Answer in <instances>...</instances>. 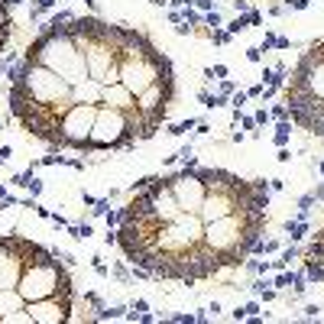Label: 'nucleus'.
<instances>
[{"mask_svg": "<svg viewBox=\"0 0 324 324\" xmlns=\"http://www.w3.org/2000/svg\"><path fill=\"white\" fill-rule=\"evenodd\" d=\"M262 227H266V208L237 211V214L208 221L204 224V243L214 253H221V259L227 266H243V259L253 253Z\"/></svg>", "mask_w": 324, "mask_h": 324, "instance_id": "obj_1", "label": "nucleus"}, {"mask_svg": "<svg viewBox=\"0 0 324 324\" xmlns=\"http://www.w3.org/2000/svg\"><path fill=\"white\" fill-rule=\"evenodd\" d=\"M71 39L78 42V49L85 52L88 62V75L97 78L104 85L110 68H117V59H120V49H124V36L127 26L117 23H104L100 16H75L68 23Z\"/></svg>", "mask_w": 324, "mask_h": 324, "instance_id": "obj_2", "label": "nucleus"}, {"mask_svg": "<svg viewBox=\"0 0 324 324\" xmlns=\"http://www.w3.org/2000/svg\"><path fill=\"white\" fill-rule=\"evenodd\" d=\"M23 59H32V62L46 65V68H52L59 78H65L71 88L81 85L88 75V62H85V52L78 49V42L71 39L68 26H42L39 30V36L32 39L30 46H26Z\"/></svg>", "mask_w": 324, "mask_h": 324, "instance_id": "obj_3", "label": "nucleus"}, {"mask_svg": "<svg viewBox=\"0 0 324 324\" xmlns=\"http://www.w3.org/2000/svg\"><path fill=\"white\" fill-rule=\"evenodd\" d=\"M143 133V117L139 110H117L107 104H97L88 139V153H104V149H127L133 146Z\"/></svg>", "mask_w": 324, "mask_h": 324, "instance_id": "obj_4", "label": "nucleus"}, {"mask_svg": "<svg viewBox=\"0 0 324 324\" xmlns=\"http://www.w3.org/2000/svg\"><path fill=\"white\" fill-rule=\"evenodd\" d=\"M20 295L26 301H36V298H49V295H62V292H75L71 286V276H68V266L59 253H49L46 259H36L30 262L20 276Z\"/></svg>", "mask_w": 324, "mask_h": 324, "instance_id": "obj_5", "label": "nucleus"}, {"mask_svg": "<svg viewBox=\"0 0 324 324\" xmlns=\"http://www.w3.org/2000/svg\"><path fill=\"white\" fill-rule=\"evenodd\" d=\"M10 85L20 88L26 97L42 100V104H55V100L71 97V85H68V81L59 78L52 68H46V65L32 62V59H23V62L10 71Z\"/></svg>", "mask_w": 324, "mask_h": 324, "instance_id": "obj_6", "label": "nucleus"}, {"mask_svg": "<svg viewBox=\"0 0 324 324\" xmlns=\"http://www.w3.org/2000/svg\"><path fill=\"white\" fill-rule=\"evenodd\" d=\"M49 253L52 250L39 247L20 233H7V237L0 233V289H16L26 266L36 259H46Z\"/></svg>", "mask_w": 324, "mask_h": 324, "instance_id": "obj_7", "label": "nucleus"}, {"mask_svg": "<svg viewBox=\"0 0 324 324\" xmlns=\"http://www.w3.org/2000/svg\"><path fill=\"white\" fill-rule=\"evenodd\" d=\"M172 97H175V71H172V75H162L159 81H153L143 94H136V110H139V117H143V133H139V139H153L156 133H159V127L165 124Z\"/></svg>", "mask_w": 324, "mask_h": 324, "instance_id": "obj_8", "label": "nucleus"}, {"mask_svg": "<svg viewBox=\"0 0 324 324\" xmlns=\"http://www.w3.org/2000/svg\"><path fill=\"white\" fill-rule=\"evenodd\" d=\"M165 182H169L172 194H175L178 208L188 211V214H198L201 204H204V194H208V182H204V175H201V165H198V162L188 156V159H185V169L165 175Z\"/></svg>", "mask_w": 324, "mask_h": 324, "instance_id": "obj_9", "label": "nucleus"}, {"mask_svg": "<svg viewBox=\"0 0 324 324\" xmlns=\"http://www.w3.org/2000/svg\"><path fill=\"white\" fill-rule=\"evenodd\" d=\"M94 114H97V104H71V107L65 110V117L59 120V149L88 153Z\"/></svg>", "mask_w": 324, "mask_h": 324, "instance_id": "obj_10", "label": "nucleus"}, {"mask_svg": "<svg viewBox=\"0 0 324 324\" xmlns=\"http://www.w3.org/2000/svg\"><path fill=\"white\" fill-rule=\"evenodd\" d=\"M26 311H30L32 324H65V321H71V311H75V292L26 301Z\"/></svg>", "mask_w": 324, "mask_h": 324, "instance_id": "obj_11", "label": "nucleus"}, {"mask_svg": "<svg viewBox=\"0 0 324 324\" xmlns=\"http://www.w3.org/2000/svg\"><path fill=\"white\" fill-rule=\"evenodd\" d=\"M100 104H107V107H117V110H136V94L124 85V81H117V85H104V94H100Z\"/></svg>", "mask_w": 324, "mask_h": 324, "instance_id": "obj_12", "label": "nucleus"}, {"mask_svg": "<svg viewBox=\"0 0 324 324\" xmlns=\"http://www.w3.org/2000/svg\"><path fill=\"white\" fill-rule=\"evenodd\" d=\"M100 94H104V85L97 78H85L81 85L71 88V100L75 104H100Z\"/></svg>", "mask_w": 324, "mask_h": 324, "instance_id": "obj_13", "label": "nucleus"}, {"mask_svg": "<svg viewBox=\"0 0 324 324\" xmlns=\"http://www.w3.org/2000/svg\"><path fill=\"white\" fill-rule=\"evenodd\" d=\"M26 308V298L20 295V289H0V321L10 315V311Z\"/></svg>", "mask_w": 324, "mask_h": 324, "instance_id": "obj_14", "label": "nucleus"}, {"mask_svg": "<svg viewBox=\"0 0 324 324\" xmlns=\"http://www.w3.org/2000/svg\"><path fill=\"white\" fill-rule=\"evenodd\" d=\"M289 133H292V124H289V120H279V127H276V136H272V139H276V146H279V149H282V146L289 143Z\"/></svg>", "mask_w": 324, "mask_h": 324, "instance_id": "obj_15", "label": "nucleus"}, {"mask_svg": "<svg viewBox=\"0 0 324 324\" xmlns=\"http://www.w3.org/2000/svg\"><path fill=\"white\" fill-rule=\"evenodd\" d=\"M0 324H32V318H30V311H26V308H20V311H10Z\"/></svg>", "mask_w": 324, "mask_h": 324, "instance_id": "obj_16", "label": "nucleus"}, {"mask_svg": "<svg viewBox=\"0 0 324 324\" xmlns=\"http://www.w3.org/2000/svg\"><path fill=\"white\" fill-rule=\"evenodd\" d=\"M243 30H250V20H247V13H237V20H230V23H227V32H230V36H237V32H243Z\"/></svg>", "mask_w": 324, "mask_h": 324, "instance_id": "obj_17", "label": "nucleus"}, {"mask_svg": "<svg viewBox=\"0 0 324 324\" xmlns=\"http://www.w3.org/2000/svg\"><path fill=\"white\" fill-rule=\"evenodd\" d=\"M286 230L292 233V240H301L305 233H308V224H305V221H295V224L289 221V224H286Z\"/></svg>", "mask_w": 324, "mask_h": 324, "instance_id": "obj_18", "label": "nucleus"}, {"mask_svg": "<svg viewBox=\"0 0 324 324\" xmlns=\"http://www.w3.org/2000/svg\"><path fill=\"white\" fill-rule=\"evenodd\" d=\"M71 20H75V13H71V10H59V13L49 20V26H68Z\"/></svg>", "mask_w": 324, "mask_h": 324, "instance_id": "obj_19", "label": "nucleus"}, {"mask_svg": "<svg viewBox=\"0 0 324 324\" xmlns=\"http://www.w3.org/2000/svg\"><path fill=\"white\" fill-rule=\"evenodd\" d=\"M204 23H208V26H214V30H221V26H224V16L217 13V7H214L211 13H204Z\"/></svg>", "mask_w": 324, "mask_h": 324, "instance_id": "obj_20", "label": "nucleus"}, {"mask_svg": "<svg viewBox=\"0 0 324 324\" xmlns=\"http://www.w3.org/2000/svg\"><path fill=\"white\" fill-rule=\"evenodd\" d=\"M211 42L224 46V42H230V32H227V30H211Z\"/></svg>", "mask_w": 324, "mask_h": 324, "instance_id": "obj_21", "label": "nucleus"}, {"mask_svg": "<svg viewBox=\"0 0 324 324\" xmlns=\"http://www.w3.org/2000/svg\"><path fill=\"white\" fill-rule=\"evenodd\" d=\"M230 104H233V110H240L243 104H247V91H233L230 94Z\"/></svg>", "mask_w": 324, "mask_h": 324, "instance_id": "obj_22", "label": "nucleus"}, {"mask_svg": "<svg viewBox=\"0 0 324 324\" xmlns=\"http://www.w3.org/2000/svg\"><path fill=\"white\" fill-rule=\"evenodd\" d=\"M269 117H276V120H289V107H286V104H276V107L269 110Z\"/></svg>", "mask_w": 324, "mask_h": 324, "instance_id": "obj_23", "label": "nucleus"}, {"mask_svg": "<svg viewBox=\"0 0 324 324\" xmlns=\"http://www.w3.org/2000/svg\"><path fill=\"white\" fill-rule=\"evenodd\" d=\"M217 88H221V94H224V97H230V94L237 91V85H233V81H227V78H221V85H217Z\"/></svg>", "mask_w": 324, "mask_h": 324, "instance_id": "obj_24", "label": "nucleus"}, {"mask_svg": "<svg viewBox=\"0 0 324 324\" xmlns=\"http://www.w3.org/2000/svg\"><path fill=\"white\" fill-rule=\"evenodd\" d=\"M204 75L208 78H227V65H214V68H208Z\"/></svg>", "mask_w": 324, "mask_h": 324, "instance_id": "obj_25", "label": "nucleus"}, {"mask_svg": "<svg viewBox=\"0 0 324 324\" xmlns=\"http://www.w3.org/2000/svg\"><path fill=\"white\" fill-rule=\"evenodd\" d=\"M192 127H194V120H182V124H175V127H172V130H169V133H175V136H178V133H185V130H192Z\"/></svg>", "mask_w": 324, "mask_h": 324, "instance_id": "obj_26", "label": "nucleus"}, {"mask_svg": "<svg viewBox=\"0 0 324 324\" xmlns=\"http://www.w3.org/2000/svg\"><path fill=\"white\" fill-rule=\"evenodd\" d=\"M124 305H114V308H104V318H120V315H124Z\"/></svg>", "mask_w": 324, "mask_h": 324, "instance_id": "obj_27", "label": "nucleus"}, {"mask_svg": "<svg viewBox=\"0 0 324 324\" xmlns=\"http://www.w3.org/2000/svg\"><path fill=\"white\" fill-rule=\"evenodd\" d=\"M240 311H243V318H253L256 311H259V305H256V301H250V305H243Z\"/></svg>", "mask_w": 324, "mask_h": 324, "instance_id": "obj_28", "label": "nucleus"}, {"mask_svg": "<svg viewBox=\"0 0 324 324\" xmlns=\"http://www.w3.org/2000/svg\"><path fill=\"white\" fill-rule=\"evenodd\" d=\"M276 286L279 289H286V286H292V272H282V276L276 279Z\"/></svg>", "mask_w": 324, "mask_h": 324, "instance_id": "obj_29", "label": "nucleus"}, {"mask_svg": "<svg viewBox=\"0 0 324 324\" xmlns=\"http://www.w3.org/2000/svg\"><path fill=\"white\" fill-rule=\"evenodd\" d=\"M233 10L237 13H250V0H233Z\"/></svg>", "mask_w": 324, "mask_h": 324, "instance_id": "obj_30", "label": "nucleus"}, {"mask_svg": "<svg viewBox=\"0 0 324 324\" xmlns=\"http://www.w3.org/2000/svg\"><path fill=\"white\" fill-rule=\"evenodd\" d=\"M247 20H250V26H259V23H262V16L256 13V10H250V13H247Z\"/></svg>", "mask_w": 324, "mask_h": 324, "instance_id": "obj_31", "label": "nucleus"}, {"mask_svg": "<svg viewBox=\"0 0 324 324\" xmlns=\"http://www.w3.org/2000/svg\"><path fill=\"white\" fill-rule=\"evenodd\" d=\"M253 120H256V124H266V120H269V110H256Z\"/></svg>", "mask_w": 324, "mask_h": 324, "instance_id": "obj_32", "label": "nucleus"}, {"mask_svg": "<svg viewBox=\"0 0 324 324\" xmlns=\"http://www.w3.org/2000/svg\"><path fill=\"white\" fill-rule=\"evenodd\" d=\"M247 97H262V85H253V88L247 91Z\"/></svg>", "mask_w": 324, "mask_h": 324, "instance_id": "obj_33", "label": "nucleus"}, {"mask_svg": "<svg viewBox=\"0 0 324 324\" xmlns=\"http://www.w3.org/2000/svg\"><path fill=\"white\" fill-rule=\"evenodd\" d=\"M259 52H262V49H250L247 59H250V62H259Z\"/></svg>", "mask_w": 324, "mask_h": 324, "instance_id": "obj_34", "label": "nucleus"}, {"mask_svg": "<svg viewBox=\"0 0 324 324\" xmlns=\"http://www.w3.org/2000/svg\"><path fill=\"white\" fill-rule=\"evenodd\" d=\"M289 159H292V153H289V149L282 146V149H279V162H289Z\"/></svg>", "mask_w": 324, "mask_h": 324, "instance_id": "obj_35", "label": "nucleus"}, {"mask_svg": "<svg viewBox=\"0 0 324 324\" xmlns=\"http://www.w3.org/2000/svg\"><path fill=\"white\" fill-rule=\"evenodd\" d=\"M279 42V36H266V42H262V49H272Z\"/></svg>", "mask_w": 324, "mask_h": 324, "instance_id": "obj_36", "label": "nucleus"}, {"mask_svg": "<svg viewBox=\"0 0 324 324\" xmlns=\"http://www.w3.org/2000/svg\"><path fill=\"white\" fill-rule=\"evenodd\" d=\"M0 159H10V146H0Z\"/></svg>", "mask_w": 324, "mask_h": 324, "instance_id": "obj_37", "label": "nucleus"}, {"mask_svg": "<svg viewBox=\"0 0 324 324\" xmlns=\"http://www.w3.org/2000/svg\"><path fill=\"white\" fill-rule=\"evenodd\" d=\"M153 3H156V7H165V0H153Z\"/></svg>", "mask_w": 324, "mask_h": 324, "instance_id": "obj_38", "label": "nucleus"}, {"mask_svg": "<svg viewBox=\"0 0 324 324\" xmlns=\"http://www.w3.org/2000/svg\"><path fill=\"white\" fill-rule=\"evenodd\" d=\"M3 49H7V42H0V52H3Z\"/></svg>", "mask_w": 324, "mask_h": 324, "instance_id": "obj_39", "label": "nucleus"}, {"mask_svg": "<svg viewBox=\"0 0 324 324\" xmlns=\"http://www.w3.org/2000/svg\"><path fill=\"white\" fill-rule=\"evenodd\" d=\"M318 169H321V172H324V162H321V165H318Z\"/></svg>", "mask_w": 324, "mask_h": 324, "instance_id": "obj_40", "label": "nucleus"}]
</instances>
